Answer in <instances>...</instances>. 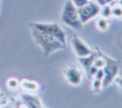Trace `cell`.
<instances>
[{
	"label": "cell",
	"instance_id": "6da1fadb",
	"mask_svg": "<svg viewBox=\"0 0 122 108\" xmlns=\"http://www.w3.org/2000/svg\"><path fill=\"white\" fill-rule=\"evenodd\" d=\"M30 30H31V34L35 43L41 47L45 56H49L51 54L56 51L65 49L66 45L63 44L60 40H58L53 35L48 32H42L40 30H37L34 27H30Z\"/></svg>",
	"mask_w": 122,
	"mask_h": 108
},
{
	"label": "cell",
	"instance_id": "7a4b0ae2",
	"mask_svg": "<svg viewBox=\"0 0 122 108\" xmlns=\"http://www.w3.org/2000/svg\"><path fill=\"white\" fill-rule=\"evenodd\" d=\"M61 20L62 22L67 25L68 27L76 30V31H82L83 24L80 21L77 8L72 4L71 0H66L62 12H61Z\"/></svg>",
	"mask_w": 122,
	"mask_h": 108
},
{
	"label": "cell",
	"instance_id": "3957f363",
	"mask_svg": "<svg viewBox=\"0 0 122 108\" xmlns=\"http://www.w3.org/2000/svg\"><path fill=\"white\" fill-rule=\"evenodd\" d=\"M104 57H105L106 63L102 68L104 73V76L102 79V88L108 87L114 80V78L117 76L119 72V64L115 59L110 56H107L105 54H104Z\"/></svg>",
	"mask_w": 122,
	"mask_h": 108
},
{
	"label": "cell",
	"instance_id": "277c9868",
	"mask_svg": "<svg viewBox=\"0 0 122 108\" xmlns=\"http://www.w3.org/2000/svg\"><path fill=\"white\" fill-rule=\"evenodd\" d=\"M100 8L101 6L98 3H96L95 1H92V0H89V2L83 5L82 7L77 8L78 15H79V18L82 24H86L91 19L99 15Z\"/></svg>",
	"mask_w": 122,
	"mask_h": 108
},
{
	"label": "cell",
	"instance_id": "5b68a950",
	"mask_svg": "<svg viewBox=\"0 0 122 108\" xmlns=\"http://www.w3.org/2000/svg\"><path fill=\"white\" fill-rule=\"evenodd\" d=\"M30 26L34 27L37 30H40L42 32H48L53 35L58 40H60L63 44L66 45V41H67L66 33L58 24L56 23H30Z\"/></svg>",
	"mask_w": 122,
	"mask_h": 108
},
{
	"label": "cell",
	"instance_id": "8992f818",
	"mask_svg": "<svg viewBox=\"0 0 122 108\" xmlns=\"http://www.w3.org/2000/svg\"><path fill=\"white\" fill-rule=\"evenodd\" d=\"M71 45H72V49L74 54L78 56V57H83V56H87L89 54H91L93 51L87 45V43L85 41H83L80 37L74 35L71 39Z\"/></svg>",
	"mask_w": 122,
	"mask_h": 108
},
{
	"label": "cell",
	"instance_id": "52a82bcc",
	"mask_svg": "<svg viewBox=\"0 0 122 108\" xmlns=\"http://www.w3.org/2000/svg\"><path fill=\"white\" fill-rule=\"evenodd\" d=\"M64 76L68 83L72 86H78L82 82V72L75 66H69L65 68Z\"/></svg>",
	"mask_w": 122,
	"mask_h": 108
},
{
	"label": "cell",
	"instance_id": "ba28073f",
	"mask_svg": "<svg viewBox=\"0 0 122 108\" xmlns=\"http://www.w3.org/2000/svg\"><path fill=\"white\" fill-rule=\"evenodd\" d=\"M21 97H22V101L28 107H31V108H39V107H42V103H41L39 97H36V96L30 95V94H23L21 96Z\"/></svg>",
	"mask_w": 122,
	"mask_h": 108
},
{
	"label": "cell",
	"instance_id": "9c48e42d",
	"mask_svg": "<svg viewBox=\"0 0 122 108\" xmlns=\"http://www.w3.org/2000/svg\"><path fill=\"white\" fill-rule=\"evenodd\" d=\"M96 55V53L92 52L91 54L87 55V56H83V57H78V61L80 63V65L82 66V68L85 70L86 74H88L90 68L92 67V63H93V59Z\"/></svg>",
	"mask_w": 122,
	"mask_h": 108
},
{
	"label": "cell",
	"instance_id": "30bf717a",
	"mask_svg": "<svg viewBox=\"0 0 122 108\" xmlns=\"http://www.w3.org/2000/svg\"><path fill=\"white\" fill-rule=\"evenodd\" d=\"M20 86L22 89L28 90V91H37L38 90V84L34 81L30 80H22L20 83Z\"/></svg>",
	"mask_w": 122,
	"mask_h": 108
},
{
	"label": "cell",
	"instance_id": "8fae6325",
	"mask_svg": "<svg viewBox=\"0 0 122 108\" xmlns=\"http://www.w3.org/2000/svg\"><path fill=\"white\" fill-rule=\"evenodd\" d=\"M99 14H100L101 17H104V18L111 17L112 16V6H110L109 4L104 5V6H101Z\"/></svg>",
	"mask_w": 122,
	"mask_h": 108
},
{
	"label": "cell",
	"instance_id": "7c38bea8",
	"mask_svg": "<svg viewBox=\"0 0 122 108\" xmlns=\"http://www.w3.org/2000/svg\"><path fill=\"white\" fill-rule=\"evenodd\" d=\"M96 27L99 31H106L109 27V21L108 18H104V17H100L97 19L96 21Z\"/></svg>",
	"mask_w": 122,
	"mask_h": 108
},
{
	"label": "cell",
	"instance_id": "4fadbf2b",
	"mask_svg": "<svg viewBox=\"0 0 122 108\" xmlns=\"http://www.w3.org/2000/svg\"><path fill=\"white\" fill-rule=\"evenodd\" d=\"M112 16L114 18H122V7L120 5H116L114 7H112Z\"/></svg>",
	"mask_w": 122,
	"mask_h": 108
},
{
	"label": "cell",
	"instance_id": "5bb4252c",
	"mask_svg": "<svg viewBox=\"0 0 122 108\" xmlns=\"http://www.w3.org/2000/svg\"><path fill=\"white\" fill-rule=\"evenodd\" d=\"M92 89L93 92H96V93L100 92V90L102 89V80L93 77V80L92 83Z\"/></svg>",
	"mask_w": 122,
	"mask_h": 108
},
{
	"label": "cell",
	"instance_id": "9a60e30c",
	"mask_svg": "<svg viewBox=\"0 0 122 108\" xmlns=\"http://www.w3.org/2000/svg\"><path fill=\"white\" fill-rule=\"evenodd\" d=\"M18 86H19V82H18L16 79H14V78H10V79L8 80V87H9L10 89H11V90H15Z\"/></svg>",
	"mask_w": 122,
	"mask_h": 108
},
{
	"label": "cell",
	"instance_id": "2e32d148",
	"mask_svg": "<svg viewBox=\"0 0 122 108\" xmlns=\"http://www.w3.org/2000/svg\"><path fill=\"white\" fill-rule=\"evenodd\" d=\"M72 2V4L76 7V8H79V7H82L83 5H85L86 3L89 2V0H71Z\"/></svg>",
	"mask_w": 122,
	"mask_h": 108
},
{
	"label": "cell",
	"instance_id": "e0dca14e",
	"mask_svg": "<svg viewBox=\"0 0 122 108\" xmlns=\"http://www.w3.org/2000/svg\"><path fill=\"white\" fill-rule=\"evenodd\" d=\"M103 76H104V73H103V70L102 69H98L97 70V72H96V74L94 75V78H98V79H103Z\"/></svg>",
	"mask_w": 122,
	"mask_h": 108
},
{
	"label": "cell",
	"instance_id": "ac0fdd59",
	"mask_svg": "<svg viewBox=\"0 0 122 108\" xmlns=\"http://www.w3.org/2000/svg\"><path fill=\"white\" fill-rule=\"evenodd\" d=\"M113 81H115V83H116V84H117V85L122 89V76H119V77H117V76H116V77L114 78V80H113Z\"/></svg>",
	"mask_w": 122,
	"mask_h": 108
},
{
	"label": "cell",
	"instance_id": "d6986e66",
	"mask_svg": "<svg viewBox=\"0 0 122 108\" xmlns=\"http://www.w3.org/2000/svg\"><path fill=\"white\" fill-rule=\"evenodd\" d=\"M118 5H120L122 7V0H118Z\"/></svg>",
	"mask_w": 122,
	"mask_h": 108
}]
</instances>
